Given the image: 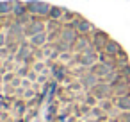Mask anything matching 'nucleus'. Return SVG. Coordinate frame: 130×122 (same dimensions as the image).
Returning a JSON list of instances; mask_svg holds the SVG:
<instances>
[{
	"mask_svg": "<svg viewBox=\"0 0 130 122\" xmlns=\"http://www.w3.org/2000/svg\"><path fill=\"white\" fill-rule=\"evenodd\" d=\"M0 122H130L126 50L71 9L2 0Z\"/></svg>",
	"mask_w": 130,
	"mask_h": 122,
	"instance_id": "1",
	"label": "nucleus"
}]
</instances>
